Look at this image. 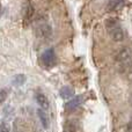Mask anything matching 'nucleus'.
Instances as JSON below:
<instances>
[{"instance_id":"obj_1","label":"nucleus","mask_w":132,"mask_h":132,"mask_svg":"<svg viewBox=\"0 0 132 132\" xmlns=\"http://www.w3.org/2000/svg\"><path fill=\"white\" fill-rule=\"evenodd\" d=\"M105 29L115 42H122L124 39V31L116 19H107L105 20Z\"/></svg>"},{"instance_id":"obj_2","label":"nucleus","mask_w":132,"mask_h":132,"mask_svg":"<svg viewBox=\"0 0 132 132\" xmlns=\"http://www.w3.org/2000/svg\"><path fill=\"white\" fill-rule=\"evenodd\" d=\"M34 31L38 38H49L52 34V28L48 22H38L35 26Z\"/></svg>"},{"instance_id":"obj_3","label":"nucleus","mask_w":132,"mask_h":132,"mask_svg":"<svg viewBox=\"0 0 132 132\" xmlns=\"http://www.w3.org/2000/svg\"><path fill=\"white\" fill-rule=\"evenodd\" d=\"M41 62L45 67H52L56 65L57 57L53 49H46L43 53L41 55Z\"/></svg>"},{"instance_id":"obj_4","label":"nucleus","mask_w":132,"mask_h":132,"mask_svg":"<svg viewBox=\"0 0 132 132\" xmlns=\"http://www.w3.org/2000/svg\"><path fill=\"white\" fill-rule=\"evenodd\" d=\"M84 101H85L84 95L73 96V97L70 98V101L65 104V110L66 111H74V110H77L78 108L84 103Z\"/></svg>"},{"instance_id":"obj_5","label":"nucleus","mask_w":132,"mask_h":132,"mask_svg":"<svg viewBox=\"0 0 132 132\" xmlns=\"http://www.w3.org/2000/svg\"><path fill=\"white\" fill-rule=\"evenodd\" d=\"M34 14H35L34 7H32V5L30 2H28L24 7V12H23V22H24V26H28L31 22L32 19H34Z\"/></svg>"},{"instance_id":"obj_6","label":"nucleus","mask_w":132,"mask_h":132,"mask_svg":"<svg viewBox=\"0 0 132 132\" xmlns=\"http://www.w3.org/2000/svg\"><path fill=\"white\" fill-rule=\"evenodd\" d=\"M130 58H131V51H130V49L123 48L122 50L118 51V53H117L116 62H118V63H126L128 60H130Z\"/></svg>"},{"instance_id":"obj_7","label":"nucleus","mask_w":132,"mask_h":132,"mask_svg":"<svg viewBox=\"0 0 132 132\" xmlns=\"http://www.w3.org/2000/svg\"><path fill=\"white\" fill-rule=\"evenodd\" d=\"M74 94H75L74 89L71 86H63L59 89V95L63 100H70V98H72L74 96Z\"/></svg>"},{"instance_id":"obj_8","label":"nucleus","mask_w":132,"mask_h":132,"mask_svg":"<svg viewBox=\"0 0 132 132\" xmlns=\"http://www.w3.org/2000/svg\"><path fill=\"white\" fill-rule=\"evenodd\" d=\"M37 116H38L39 121H41L42 126L44 129H49V126H50V119H49V116L45 112V110L41 109V108L37 109Z\"/></svg>"},{"instance_id":"obj_9","label":"nucleus","mask_w":132,"mask_h":132,"mask_svg":"<svg viewBox=\"0 0 132 132\" xmlns=\"http://www.w3.org/2000/svg\"><path fill=\"white\" fill-rule=\"evenodd\" d=\"M36 102H37V104L41 107V109H43V110H48L49 107H50V103H49L48 97L42 93L36 94Z\"/></svg>"},{"instance_id":"obj_10","label":"nucleus","mask_w":132,"mask_h":132,"mask_svg":"<svg viewBox=\"0 0 132 132\" xmlns=\"http://www.w3.org/2000/svg\"><path fill=\"white\" fill-rule=\"evenodd\" d=\"M125 5V0H109L108 1V9L110 12H117Z\"/></svg>"},{"instance_id":"obj_11","label":"nucleus","mask_w":132,"mask_h":132,"mask_svg":"<svg viewBox=\"0 0 132 132\" xmlns=\"http://www.w3.org/2000/svg\"><path fill=\"white\" fill-rule=\"evenodd\" d=\"M27 81V77L24 74H16L12 78V85L14 87H21L26 84Z\"/></svg>"},{"instance_id":"obj_12","label":"nucleus","mask_w":132,"mask_h":132,"mask_svg":"<svg viewBox=\"0 0 132 132\" xmlns=\"http://www.w3.org/2000/svg\"><path fill=\"white\" fill-rule=\"evenodd\" d=\"M8 93H9V90L7 88L1 89V90H0V105H1L2 103L6 101L7 96H8Z\"/></svg>"},{"instance_id":"obj_13","label":"nucleus","mask_w":132,"mask_h":132,"mask_svg":"<svg viewBox=\"0 0 132 132\" xmlns=\"http://www.w3.org/2000/svg\"><path fill=\"white\" fill-rule=\"evenodd\" d=\"M0 132H11V125L7 122L0 123Z\"/></svg>"},{"instance_id":"obj_14","label":"nucleus","mask_w":132,"mask_h":132,"mask_svg":"<svg viewBox=\"0 0 132 132\" xmlns=\"http://www.w3.org/2000/svg\"><path fill=\"white\" fill-rule=\"evenodd\" d=\"M64 132H67V131H65V130H64Z\"/></svg>"}]
</instances>
